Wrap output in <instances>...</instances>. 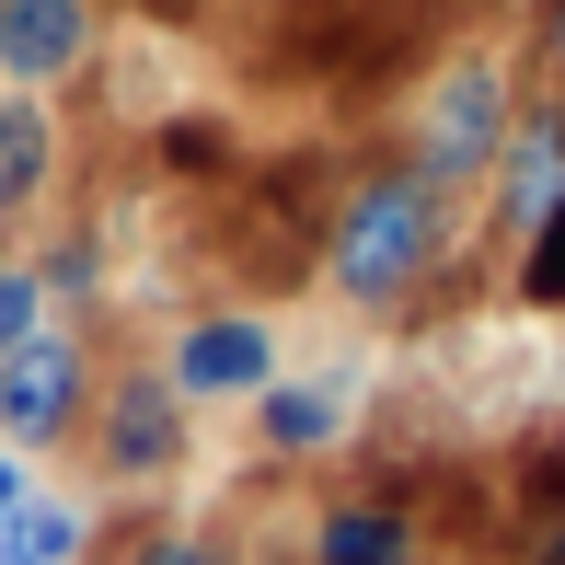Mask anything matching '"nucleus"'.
Returning <instances> with one entry per match:
<instances>
[{
  "instance_id": "obj_1",
  "label": "nucleus",
  "mask_w": 565,
  "mask_h": 565,
  "mask_svg": "<svg viewBox=\"0 0 565 565\" xmlns=\"http://www.w3.org/2000/svg\"><path fill=\"white\" fill-rule=\"evenodd\" d=\"M439 254H450V196L427 185L416 162L358 173L335 209H323V277H335L358 312H393V300H416L427 277H439Z\"/></svg>"
},
{
  "instance_id": "obj_2",
  "label": "nucleus",
  "mask_w": 565,
  "mask_h": 565,
  "mask_svg": "<svg viewBox=\"0 0 565 565\" xmlns=\"http://www.w3.org/2000/svg\"><path fill=\"white\" fill-rule=\"evenodd\" d=\"M508 127H520V105H508V58H484V46H473V58H450L439 82H427L416 150H404V162H416L439 196H461V185H484V173H497Z\"/></svg>"
},
{
  "instance_id": "obj_3",
  "label": "nucleus",
  "mask_w": 565,
  "mask_h": 565,
  "mask_svg": "<svg viewBox=\"0 0 565 565\" xmlns=\"http://www.w3.org/2000/svg\"><path fill=\"white\" fill-rule=\"evenodd\" d=\"M82 404H93V347L70 323H46V335H23L0 358V439L12 450H58L82 427Z\"/></svg>"
},
{
  "instance_id": "obj_4",
  "label": "nucleus",
  "mask_w": 565,
  "mask_h": 565,
  "mask_svg": "<svg viewBox=\"0 0 565 565\" xmlns=\"http://www.w3.org/2000/svg\"><path fill=\"white\" fill-rule=\"evenodd\" d=\"M162 381L185 404H254L277 381V323L266 312H196L185 335L162 347Z\"/></svg>"
},
{
  "instance_id": "obj_5",
  "label": "nucleus",
  "mask_w": 565,
  "mask_h": 565,
  "mask_svg": "<svg viewBox=\"0 0 565 565\" xmlns=\"http://www.w3.org/2000/svg\"><path fill=\"white\" fill-rule=\"evenodd\" d=\"M185 416H196V404L173 393L162 370L105 381V404H93V450H105V473L116 484H162L173 461H185Z\"/></svg>"
},
{
  "instance_id": "obj_6",
  "label": "nucleus",
  "mask_w": 565,
  "mask_h": 565,
  "mask_svg": "<svg viewBox=\"0 0 565 565\" xmlns=\"http://www.w3.org/2000/svg\"><path fill=\"white\" fill-rule=\"evenodd\" d=\"M93 58V0H0V93H58Z\"/></svg>"
},
{
  "instance_id": "obj_7",
  "label": "nucleus",
  "mask_w": 565,
  "mask_h": 565,
  "mask_svg": "<svg viewBox=\"0 0 565 565\" xmlns=\"http://www.w3.org/2000/svg\"><path fill=\"white\" fill-rule=\"evenodd\" d=\"M565 196V127L554 116H520L508 127V150H497V231H543V209Z\"/></svg>"
},
{
  "instance_id": "obj_8",
  "label": "nucleus",
  "mask_w": 565,
  "mask_h": 565,
  "mask_svg": "<svg viewBox=\"0 0 565 565\" xmlns=\"http://www.w3.org/2000/svg\"><path fill=\"white\" fill-rule=\"evenodd\" d=\"M46 185H58V116L46 93H0V220H23Z\"/></svg>"
},
{
  "instance_id": "obj_9",
  "label": "nucleus",
  "mask_w": 565,
  "mask_h": 565,
  "mask_svg": "<svg viewBox=\"0 0 565 565\" xmlns=\"http://www.w3.org/2000/svg\"><path fill=\"white\" fill-rule=\"evenodd\" d=\"M312 565H416V520L393 497H335L312 520Z\"/></svg>"
},
{
  "instance_id": "obj_10",
  "label": "nucleus",
  "mask_w": 565,
  "mask_h": 565,
  "mask_svg": "<svg viewBox=\"0 0 565 565\" xmlns=\"http://www.w3.org/2000/svg\"><path fill=\"white\" fill-rule=\"evenodd\" d=\"M254 427H266V450H335V427H347V393L335 381H266L254 393Z\"/></svg>"
},
{
  "instance_id": "obj_11",
  "label": "nucleus",
  "mask_w": 565,
  "mask_h": 565,
  "mask_svg": "<svg viewBox=\"0 0 565 565\" xmlns=\"http://www.w3.org/2000/svg\"><path fill=\"white\" fill-rule=\"evenodd\" d=\"M520 554L531 565H565V427L520 461Z\"/></svg>"
},
{
  "instance_id": "obj_12",
  "label": "nucleus",
  "mask_w": 565,
  "mask_h": 565,
  "mask_svg": "<svg viewBox=\"0 0 565 565\" xmlns=\"http://www.w3.org/2000/svg\"><path fill=\"white\" fill-rule=\"evenodd\" d=\"M0 543H12L23 565H82V554H93V508H82V497H35Z\"/></svg>"
},
{
  "instance_id": "obj_13",
  "label": "nucleus",
  "mask_w": 565,
  "mask_h": 565,
  "mask_svg": "<svg viewBox=\"0 0 565 565\" xmlns=\"http://www.w3.org/2000/svg\"><path fill=\"white\" fill-rule=\"evenodd\" d=\"M58 323V300H46V277L23 266V254H0V358H12L23 335H46Z\"/></svg>"
},
{
  "instance_id": "obj_14",
  "label": "nucleus",
  "mask_w": 565,
  "mask_h": 565,
  "mask_svg": "<svg viewBox=\"0 0 565 565\" xmlns=\"http://www.w3.org/2000/svg\"><path fill=\"white\" fill-rule=\"evenodd\" d=\"M520 300H543V312H565V196L543 209V231L520 243Z\"/></svg>"
},
{
  "instance_id": "obj_15",
  "label": "nucleus",
  "mask_w": 565,
  "mask_h": 565,
  "mask_svg": "<svg viewBox=\"0 0 565 565\" xmlns=\"http://www.w3.org/2000/svg\"><path fill=\"white\" fill-rule=\"evenodd\" d=\"M127 565H231L209 531H185V520H162V531H139V543H127Z\"/></svg>"
},
{
  "instance_id": "obj_16",
  "label": "nucleus",
  "mask_w": 565,
  "mask_h": 565,
  "mask_svg": "<svg viewBox=\"0 0 565 565\" xmlns=\"http://www.w3.org/2000/svg\"><path fill=\"white\" fill-rule=\"evenodd\" d=\"M35 277H46V300H82L93 277H105V254H93V231H70V243H46V266H35Z\"/></svg>"
},
{
  "instance_id": "obj_17",
  "label": "nucleus",
  "mask_w": 565,
  "mask_h": 565,
  "mask_svg": "<svg viewBox=\"0 0 565 565\" xmlns=\"http://www.w3.org/2000/svg\"><path fill=\"white\" fill-rule=\"evenodd\" d=\"M35 497H46V484H35V450H12V439H0V531H12Z\"/></svg>"
},
{
  "instance_id": "obj_18",
  "label": "nucleus",
  "mask_w": 565,
  "mask_h": 565,
  "mask_svg": "<svg viewBox=\"0 0 565 565\" xmlns=\"http://www.w3.org/2000/svg\"><path fill=\"white\" fill-rule=\"evenodd\" d=\"M162 162L173 173H220V127H162Z\"/></svg>"
},
{
  "instance_id": "obj_19",
  "label": "nucleus",
  "mask_w": 565,
  "mask_h": 565,
  "mask_svg": "<svg viewBox=\"0 0 565 565\" xmlns=\"http://www.w3.org/2000/svg\"><path fill=\"white\" fill-rule=\"evenodd\" d=\"M0 565H23V554H12V543H0Z\"/></svg>"
}]
</instances>
